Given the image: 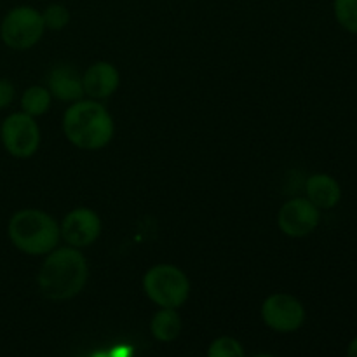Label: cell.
<instances>
[{
	"label": "cell",
	"instance_id": "1",
	"mask_svg": "<svg viewBox=\"0 0 357 357\" xmlns=\"http://www.w3.org/2000/svg\"><path fill=\"white\" fill-rule=\"evenodd\" d=\"M87 275L89 267L79 248H54L38 271L37 284L44 298L66 302L82 291Z\"/></svg>",
	"mask_w": 357,
	"mask_h": 357
},
{
	"label": "cell",
	"instance_id": "2",
	"mask_svg": "<svg viewBox=\"0 0 357 357\" xmlns=\"http://www.w3.org/2000/svg\"><path fill=\"white\" fill-rule=\"evenodd\" d=\"M114 119L101 103L93 100L73 101L63 117V132L77 149L100 150L114 138Z\"/></svg>",
	"mask_w": 357,
	"mask_h": 357
},
{
	"label": "cell",
	"instance_id": "3",
	"mask_svg": "<svg viewBox=\"0 0 357 357\" xmlns=\"http://www.w3.org/2000/svg\"><path fill=\"white\" fill-rule=\"evenodd\" d=\"M7 236L17 251L40 257L58 246L61 234L51 215L40 209H21L10 216Z\"/></svg>",
	"mask_w": 357,
	"mask_h": 357
},
{
	"label": "cell",
	"instance_id": "4",
	"mask_svg": "<svg viewBox=\"0 0 357 357\" xmlns=\"http://www.w3.org/2000/svg\"><path fill=\"white\" fill-rule=\"evenodd\" d=\"M143 289L155 305L162 309H180L190 296V281L181 268L159 264L146 271Z\"/></svg>",
	"mask_w": 357,
	"mask_h": 357
},
{
	"label": "cell",
	"instance_id": "5",
	"mask_svg": "<svg viewBox=\"0 0 357 357\" xmlns=\"http://www.w3.org/2000/svg\"><path fill=\"white\" fill-rule=\"evenodd\" d=\"M44 30L42 13L31 6H16L0 23V38L13 51H26L40 40Z\"/></svg>",
	"mask_w": 357,
	"mask_h": 357
},
{
	"label": "cell",
	"instance_id": "6",
	"mask_svg": "<svg viewBox=\"0 0 357 357\" xmlns=\"http://www.w3.org/2000/svg\"><path fill=\"white\" fill-rule=\"evenodd\" d=\"M0 139L3 149L16 159L35 155L40 146V128L31 115L16 112L6 117L0 126Z\"/></svg>",
	"mask_w": 357,
	"mask_h": 357
},
{
	"label": "cell",
	"instance_id": "7",
	"mask_svg": "<svg viewBox=\"0 0 357 357\" xmlns=\"http://www.w3.org/2000/svg\"><path fill=\"white\" fill-rule=\"evenodd\" d=\"M261 319L278 333H293L305 323V307L288 293H275L265 298L261 305Z\"/></svg>",
	"mask_w": 357,
	"mask_h": 357
},
{
	"label": "cell",
	"instance_id": "8",
	"mask_svg": "<svg viewBox=\"0 0 357 357\" xmlns=\"http://www.w3.org/2000/svg\"><path fill=\"white\" fill-rule=\"evenodd\" d=\"M321 222V209L307 197H295L284 202L279 209L278 223L282 234L288 237H307L317 229Z\"/></svg>",
	"mask_w": 357,
	"mask_h": 357
},
{
	"label": "cell",
	"instance_id": "9",
	"mask_svg": "<svg viewBox=\"0 0 357 357\" xmlns=\"http://www.w3.org/2000/svg\"><path fill=\"white\" fill-rule=\"evenodd\" d=\"M59 234L68 246L87 248L100 237L101 220L93 209L77 208L63 218Z\"/></svg>",
	"mask_w": 357,
	"mask_h": 357
},
{
	"label": "cell",
	"instance_id": "10",
	"mask_svg": "<svg viewBox=\"0 0 357 357\" xmlns=\"http://www.w3.org/2000/svg\"><path fill=\"white\" fill-rule=\"evenodd\" d=\"M121 84L119 70L112 63L98 61L86 70L82 77L84 94H89L93 100H103L112 96Z\"/></svg>",
	"mask_w": 357,
	"mask_h": 357
},
{
	"label": "cell",
	"instance_id": "11",
	"mask_svg": "<svg viewBox=\"0 0 357 357\" xmlns=\"http://www.w3.org/2000/svg\"><path fill=\"white\" fill-rule=\"evenodd\" d=\"M47 89L59 101H79L84 96L82 79L72 66L59 65L47 77Z\"/></svg>",
	"mask_w": 357,
	"mask_h": 357
},
{
	"label": "cell",
	"instance_id": "12",
	"mask_svg": "<svg viewBox=\"0 0 357 357\" xmlns=\"http://www.w3.org/2000/svg\"><path fill=\"white\" fill-rule=\"evenodd\" d=\"M305 194L319 209H333L342 201L340 183L326 173H316L307 178Z\"/></svg>",
	"mask_w": 357,
	"mask_h": 357
},
{
	"label": "cell",
	"instance_id": "13",
	"mask_svg": "<svg viewBox=\"0 0 357 357\" xmlns=\"http://www.w3.org/2000/svg\"><path fill=\"white\" fill-rule=\"evenodd\" d=\"M150 331H152L155 340L164 342V344L176 340L181 331V319L176 309H162L160 307L159 312L150 321Z\"/></svg>",
	"mask_w": 357,
	"mask_h": 357
},
{
	"label": "cell",
	"instance_id": "14",
	"mask_svg": "<svg viewBox=\"0 0 357 357\" xmlns=\"http://www.w3.org/2000/svg\"><path fill=\"white\" fill-rule=\"evenodd\" d=\"M51 93L42 86H31L21 96V112L31 115V117H40L51 107Z\"/></svg>",
	"mask_w": 357,
	"mask_h": 357
},
{
	"label": "cell",
	"instance_id": "15",
	"mask_svg": "<svg viewBox=\"0 0 357 357\" xmlns=\"http://www.w3.org/2000/svg\"><path fill=\"white\" fill-rule=\"evenodd\" d=\"M333 14L344 30L357 35V0H333Z\"/></svg>",
	"mask_w": 357,
	"mask_h": 357
},
{
	"label": "cell",
	"instance_id": "16",
	"mask_svg": "<svg viewBox=\"0 0 357 357\" xmlns=\"http://www.w3.org/2000/svg\"><path fill=\"white\" fill-rule=\"evenodd\" d=\"M209 357H244V349L236 338L220 337L211 344L208 351Z\"/></svg>",
	"mask_w": 357,
	"mask_h": 357
},
{
	"label": "cell",
	"instance_id": "17",
	"mask_svg": "<svg viewBox=\"0 0 357 357\" xmlns=\"http://www.w3.org/2000/svg\"><path fill=\"white\" fill-rule=\"evenodd\" d=\"M42 17H44L45 28L59 31L68 24L70 13L63 3H51V6L45 7V10L42 13Z\"/></svg>",
	"mask_w": 357,
	"mask_h": 357
},
{
	"label": "cell",
	"instance_id": "18",
	"mask_svg": "<svg viewBox=\"0 0 357 357\" xmlns=\"http://www.w3.org/2000/svg\"><path fill=\"white\" fill-rule=\"evenodd\" d=\"M16 96V89H14L13 82L7 79H0V110L9 107Z\"/></svg>",
	"mask_w": 357,
	"mask_h": 357
},
{
	"label": "cell",
	"instance_id": "19",
	"mask_svg": "<svg viewBox=\"0 0 357 357\" xmlns=\"http://www.w3.org/2000/svg\"><path fill=\"white\" fill-rule=\"evenodd\" d=\"M347 356L349 357H357V335L354 338L351 340V344H349L347 347Z\"/></svg>",
	"mask_w": 357,
	"mask_h": 357
}]
</instances>
